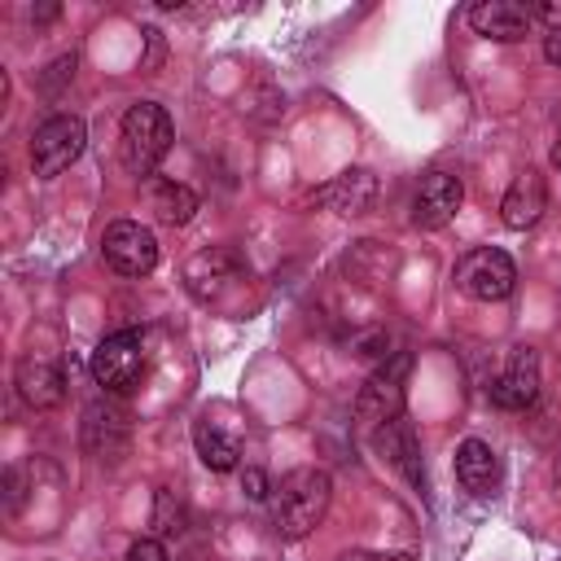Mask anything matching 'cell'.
<instances>
[{"label": "cell", "mask_w": 561, "mask_h": 561, "mask_svg": "<svg viewBox=\"0 0 561 561\" xmlns=\"http://www.w3.org/2000/svg\"><path fill=\"white\" fill-rule=\"evenodd\" d=\"M193 443H197V456H202V465H206V469H215V473L237 469L241 447H237V438H228L219 425L197 421V425H193Z\"/></svg>", "instance_id": "18"}, {"label": "cell", "mask_w": 561, "mask_h": 561, "mask_svg": "<svg viewBox=\"0 0 561 561\" xmlns=\"http://www.w3.org/2000/svg\"><path fill=\"white\" fill-rule=\"evenodd\" d=\"M377 447H381V456H386V460H390L408 482H416V486H421V460H416V443H412V430H408V421H403V416L377 430Z\"/></svg>", "instance_id": "17"}, {"label": "cell", "mask_w": 561, "mask_h": 561, "mask_svg": "<svg viewBox=\"0 0 561 561\" xmlns=\"http://www.w3.org/2000/svg\"><path fill=\"white\" fill-rule=\"evenodd\" d=\"M101 254H105V263L118 276H149L158 267V241H153V232L145 224H131V219H118V224L105 228Z\"/></svg>", "instance_id": "8"}, {"label": "cell", "mask_w": 561, "mask_h": 561, "mask_svg": "<svg viewBox=\"0 0 561 561\" xmlns=\"http://www.w3.org/2000/svg\"><path fill=\"white\" fill-rule=\"evenodd\" d=\"M408 368H412V359L399 351V355H390V359L364 381V390H359V399H355V421H359L364 430H381V425H390V421L403 416V381H408Z\"/></svg>", "instance_id": "4"}, {"label": "cell", "mask_w": 561, "mask_h": 561, "mask_svg": "<svg viewBox=\"0 0 561 561\" xmlns=\"http://www.w3.org/2000/svg\"><path fill=\"white\" fill-rule=\"evenodd\" d=\"M456 478H460V486L469 495H495V486H500V460H495L491 443L465 438L456 447Z\"/></svg>", "instance_id": "14"}, {"label": "cell", "mask_w": 561, "mask_h": 561, "mask_svg": "<svg viewBox=\"0 0 561 561\" xmlns=\"http://www.w3.org/2000/svg\"><path fill=\"white\" fill-rule=\"evenodd\" d=\"M83 140H88V127H83L79 114H53L48 123H39L35 127V140H31L35 175H44V180L61 175L83 153Z\"/></svg>", "instance_id": "6"}, {"label": "cell", "mask_w": 561, "mask_h": 561, "mask_svg": "<svg viewBox=\"0 0 561 561\" xmlns=\"http://www.w3.org/2000/svg\"><path fill=\"white\" fill-rule=\"evenodd\" d=\"M329 500H333V482H329L324 469H311V465L289 469L272 486V526L285 539H302L324 522Z\"/></svg>", "instance_id": "1"}, {"label": "cell", "mask_w": 561, "mask_h": 561, "mask_svg": "<svg viewBox=\"0 0 561 561\" xmlns=\"http://www.w3.org/2000/svg\"><path fill=\"white\" fill-rule=\"evenodd\" d=\"M92 377H96V386H105L114 394H127L145 377V342H140V333L136 329L110 333L92 351Z\"/></svg>", "instance_id": "7"}, {"label": "cell", "mask_w": 561, "mask_h": 561, "mask_svg": "<svg viewBox=\"0 0 561 561\" xmlns=\"http://www.w3.org/2000/svg\"><path fill=\"white\" fill-rule=\"evenodd\" d=\"M153 210H158V219H162V224L180 228V224H188V219H193V210H197V193H193L188 184L167 180V184H158V188H153Z\"/></svg>", "instance_id": "19"}, {"label": "cell", "mask_w": 561, "mask_h": 561, "mask_svg": "<svg viewBox=\"0 0 561 561\" xmlns=\"http://www.w3.org/2000/svg\"><path fill=\"white\" fill-rule=\"evenodd\" d=\"M241 482H245V495H250V500H263V495H267V478H263L259 469H245Z\"/></svg>", "instance_id": "21"}, {"label": "cell", "mask_w": 561, "mask_h": 561, "mask_svg": "<svg viewBox=\"0 0 561 561\" xmlns=\"http://www.w3.org/2000/svg\"><path fill=\"white\" fill-rule=\"evenodd\" d=\"M127 561H171V557H167V548L158 539H136L127 548Z\"/></svg>", "instance_id": "20"}, {"label": "cell", "mask_w": 561, "mask_h": 561, "mask_svg": "<svg viewBox=\"0 0 561 561\" xmlns=\"http://www.w3.org/2000/svg\"><path fill=\"white\" fill-rule=\"evenodd\" d=\"M543 206H548L543 175H539L535 167H526V171H517V180L508 184V193H504V202H500V215H504L508 228L522 232V228H535V224H539Z\"/></svg>", "instance_id": "12"}, {"label": "cell", "mask_w": 561, "mask_h": 561, "mask_svg": "<svg viewBox=\"0 0 561 561\" xmlns=\"http://www.w3.org/2000/svg\"><path fill=\"white\" fill-rule=\"evenodd\" d=\"M316 202L337 215H364L377 202V175L373 171H342L324 188H316Z\"/></svg>", "instance_id": "13"}, {"label": "cell", "mask_w": 561, "mask_h": 561, "mask_svg": "<svg viewBox=\"0 0 561 561\" xmlns=\"http://www.w3.org/2000/svg\"><path fill=\"white\" fill-rule=\"evenodd\" d=\"M539 394V359L530 346H517L504 364V373L491 381V403L504 408V412H522L530 408Z\"/></svg>", "instance_id": "10"}, {"label": "cell", "mask_w": 561, "mask_h": 561, "mask_svg": "<svg viewBox=\"0 0 561 561\" xmlns=\"http://www.w3.org/2000/svg\"><path fill=\"white\" fill-rule=\"evenodd\" d=\"M530 18H543V22H552V31H561V4H539V9H530Z\"/></svg>", "instance_id": "23"}, {"label": "cell", "mask_w": 561, "mask_h": 561, "mask_svg": "<svg viewBox=\"0 0 561 561\" xmlns=\"http://www.w3.org/2000/svg\"><path fill=\"white\" fill-rule=\"evenodd\" d=\"M18 394L31 403V408H57L61 394H66V377L57 364H44V359H22L18 364Z\"/></svg>", "instance_id": "16"}, {"label": "cell", "mask_w": 561, "mask_h": 561, "mask_svg": "<svg viewBox=\"0 0 561 561\" xmlns=\"http://www.w3.org/2000/svg\"><path fill=\"white\" fill-rule=\"evenodd\" d=\"M469 26H473L478 35H486V39L513 44V39H526V31H530V9L517 4V0H482V4L469 9Z\"/></svg>", "instance_id": "11"}, {"label": "cell", "mask_w": 561, "mask_h": 561, "mask_svg": "<svg viewBox=\"0 0 561 561\" xmlns=\"http://www.w3.org/2000/svg\"><path fill=\"white\" fill-rule=\"evenodd\" d=\"M337 561H412L408 552H346Z\"/></svg>", "instance_id": "22"}, {"label": "cell", "mask_w": 561, "mask_h": 561, "mask_svg": "<svg viewBox=\"0 0 561 561\" xmlns=\"http://www.w3.org/2000/svg\"><path fill=\"white\" fill-rule=\"evenodd\" d=\"M543 57H548L552 66H561V31H552V35L543 39Z\"/></svg>", "instance_id": "24"}, {"label": "cell", "mask_w": 561, "mask_h": 561, "mask_svg": "<svg viewBox=\"0 0 561 561\" xmlns=\"http://www.w3.org/2000/svg\"><path fill=\"white\" fill-rule=\"evenodd\" d=\"M460 197H465V188H460V180L451 171L421 175V184L412 193V224L416 228H443L460 210Z\"/></svg>", "instance_id": "9"}, {"label": "cell", "mask_w": 561, "mask_h": 561, "mask_svg": "<svg viewBox=\"0 0 561 561\" xmlns=\"http://www.w3.org/2000/svg\"><path fill=\"white\" fill-rule=\"evenodd\" d=\"M245 263L232 254V250H202L197 259H188L184 267V285L197 302L206 307H219V311H232V298L228 294H241L245 289Z\"/></svg>", "instance_id": "3"}, {"label": "cell", "mask_w": 561, "mask_h": 561, "mask_svg": "<svg viewBox=\"0 0 561 561\" xmlns=\"http://www.w3.org/2000/svg\"><path fill=\"white\" fill-rule=\"evenodd\" d=\"M83 443L92 456H118L127 447V416L114 403H92L83 416Z\"/></svg>", "instance_id": "15"}, {"label": "cell", "mask_w": 561, "mask_h": 561, "mask_svg": "<svg viewBox=\"0 0 561 561\" xmlns=\"http://www.w3.org/2000/svg\"><path fill=\"white\" fill-rule=\"evenodd\" d=\"M171 140H175V131H171V118H167L162 105L136 101L123 114V140H118V149H123V167L131 175H149L167 158Z\"/></svg>", "instance_id": "2"}, {"label": "cell", "mask_w": 561, "mask_h": 561, "mask_svg": "<svg viewBox=\"0 0 561 561\" xmlns=\"http://www.w3.org/2000/svg\"><path fill=\"white\" fill-rule=\"evenodd\" d=\"M456 285H460L469 298H478V302H500V298L513 294L517 267H513V259H508L504 250L478 245V250L460 254V263H456Z\"/></svg>", "instance_id": "5"}, {"label": "cell", "mask_w": 561, "mask_h": 561, "mask_svg": "<svg viewBox=\"0 0 561 561\" xmlns=\"http://www.w3.org/2000/svg\"><path fill=\"white\" fill-rule=\"evenodd\" d=\"M552 162H557V167H561V145H557V149H552Z\"/></svg>", "instance_id": "25"}]
</instances>
